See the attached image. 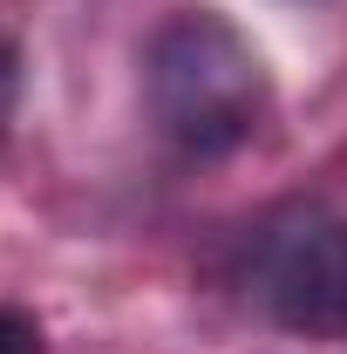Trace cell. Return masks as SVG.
I'll use <instances>...</instances> for the list:
<instances>
[{
  "label": "cell",
  "instance_id": "7a4b0ae2",
  "mask_svg": "<svg viewBox=\"0 0 347 354\" xmlns=\"http://www.w3.org/2000/svg\"><path fill=\"white\" fill-rule=\"evenodd\" d=\"M252 293L293 334H347V218L286 205L252 239Z\"/></svg>",
  "mask_w": 347,
  "mask_h": 354
},
{
  "label": "cell",
  "instance_id": "6da1fadb",
  "mask_svg": "<svg viewBox=\"0 0 347 354\" xmlns=\"http://www.w3.org/2000/svg\"><path fill=\"white\" fill-rule=\"evenodd\" d=\"M143 88L184 157H232L265 116V62L218 7H184L150 35Z\"/></svg>",
  "mask_w": 347,
  "mask_h": 354
},
{
  "label": "cell",
  "instance_id": "3957f363",
  "mask_svg": "<svg viewBox=\"0 0 347 354\" xmlns=\"http://www.w3.org/2000/svg\"><path fill=\"white\" fill-rule=\"evenodd\" d=\"M0 354H41V320L21 307H0Z\"/></svg>",
  "mask_w": 347,
  "mask_h": 354
}]
</instances>
